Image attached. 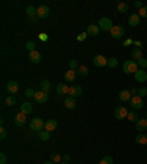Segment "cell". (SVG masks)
<instances>
[{
	"label": "cell",
	"mask_w": 147,
	"mask_h": 164,
	"mask_svg": "<svg viewBox=\"0 0 147 164\" xmlns=\"http://www.w3.org/2000/svg\"><path fill=\"white\" fill-rule=\"evenodd\" d=\"M122 69H124V73H127V75H131V73H135L138 71V63L135 62V60L129 59L127 60L124 66H122Z\"/></svg>",
	"instance_id": "6da1fadb"
},
{
	"label": "cell",
	"mask_w": 147,
	"mask_h": 164,
	"mask_svg": "<svg viewBox=\"0 0 147 164\" xmlns=\"http://www.w3.org/2000/svg\"><path fill=\"white\" fill-rule=\"evenodd\" d=\"M44 126H46V122H44L43 119H40V117H34L33 120H31V123H30V128H31L33 131H35V132L44 131Z\"/></svg>",
	"instance_id": "7a4b0ae2"
},
{
	"label": "cell",
	"mask_w": 147,
	"mask_h": 164,
	"mask_svg": "<svg viewBox=\"0 0 147 164\" xmlns=\"http://www.w3.org/2000/svg\"><path fill=\"white\" fill-rule=\"evenodd\" d=\"M129 105L133 107L134 110L137 112V110H140V109H143V105H144V103H143V98H141L140 95H133V98L129 100Z\"/></svg>",
	"instance_id": "3957f363"
},
{
	"label": "cell",
	"mask_w": 147,
	"mask_h": 164,
	"mask_svg": "<svg viewBox=\"0 0 147 164\" xmlns=\"http://www.w3.org/2000/svg\"><path fill=\"white\" fill-rule=\"evenodd\" d=\"M128 110L127 107H124V105H118L116 109H115V119L116 120H122V119L128 117Z\"/></svg>",
	"instance_id": "277c9868"
},
{
	"label": "cell",
	"mask_w": 147,
	"mask_h": 164,
	"mask_svg": "<svg viewBox=\"0 0 147 164\" xmlns=\"http://www.w3.org/2000/svg\"><path fill=\"white\" fill-rule=\"evenodd\" d=\"M99 28L103 29V31H110L113 28V24H112V21L109 18H100L99 19Z\"/></svg>",
	"instance_id": "5b68a950"
},
{
	"label": "cell",
	"mask_w": 147,
	"mask_h": 164,
	"mask_svg": "<svg viewBox=\"0 0 147 164\" xmlns=\"http://www.w3.org/2000/svg\"><path fill=\"white\" fill-rule=\"evenodd\" d=\"M125 32V29H124V26L122 25H113V28L110 29V35L113 37L115 40H119L122 35Z\"/></svg>",
	"instance_id": "8992f818"
},
{
	"label": "cell",
	"mask_w": 147,
	"mask_h": 164,
	"mask_svg": "<svg viewBox=\"0 0 147 164\" xmlns=\"http://www.w3.org/2000/svg\"><path fill=\"white\" fill-rule=\"evenodd\" d=\"M93 63H94V66H97V67H105V66H107V59L103 54H97V56L93 57Z\"/></svg>",
	"instance_id": "52a82bcc"
},
{
	"label": "cell",
	"mask_w": 147,
	"mask_h": 164,
	"mask_svg": "<svg viewBox=\"0 0 147 164\" xmlns=\"http://www.w3.org/2000/svg\"><path fill=\"white\" fill-rule=\"evenodd\" d=\"M50 15V7L46 6V5H41L40 7H37V16L38 19H44Z\"/></svg>",
	"instance_id": "ba28073f"
},
{
	"label": "cell",
	"mask_w": 147,
	"mask_h": 164,
	"mask_svg": "<svg viewBox=\"0 0 147 164\" xmlns=\"http://www.w3.org/2000/svg\"><path fill=\"white\" fill-rule=\"evenodd\" d=\"M34 100H35L38 104H44L47 100H49V94H47V92H44V91H38V92H35Z\"/></svg>",
	"instance_id": "9c48e42d"
},
{
	"label": "cell",
	"mask_w": 147,
	"mask_h": 164,
	"mask_svg": "<svg viewBox=\"0 0 147 164\" xmlns=\"http://www.w3.org/2000/svg\"><path fill=\"white\" fill-rule=\"evenodd\" d=\"M6 90H7V92L9 94H16V92L19 91V84L16 82V81H9L7 82V85H6Z\"/></svg>",
	"instance_id": "30bf717a"
},
{
	"label": "cell",
	"mask_w": 147,
	"mask_h": 164,
	"mask_svg": "<svg viewBox=\"0 0 147 164\" xmlns=\"http://www.w3.org/2000/svg\"><path fill=\"white\" fill-rule=\"evenodd\" d=\"M69 97H74V98H77V97H80L81 94H82V88H81L80 85H72V86H69Z\"/></svg>",
	"instance_id": "8fae6325"
},
{
	"label": "cell",
	"mask_w": 147,
	"mask_h": 164,
	"mask_svg": "<svg viewBox=\"0 0 147 164\" xmlns=\"http://www.w3.org/2000/svg\"><path fill=\"white\" fill-rule=\"evenodd\" d=\"M134 78H135L137 82H141V84H143V82H146L147 81V72L144 71V69H138L137 72L134 73Z\"/></svg>",
	"instance_id": "7c38bea8"
},
{
	"label": "cell",
	"mask_w": 147,
	"mask_h": 164,
	"mask_svg": "<svg viewBox=\"0 0 147 164\" xmlns=\"http://www.w3.org/2000/svg\"><path fill=\"white\" fill-rule=\"evenodd\" d=\"M15 125L16 126H19V128H22V126L27 123V114H24V113H18L16 116H15Z\"/></svg>",
	"instance_id": "4fadbf2b"
},
{
	"label": "cell",
	"mask_w": 147,
	"mask_h": 164,
	"mask_svg": "<svg viewBox=\"0 0 147 164\" xmlns=\"http://www.w3.org/2000/svg\"><path fill=\"white\" fill-rule=\"evenodd\" d=\"M56 128H58V122H56L54 119H49V120L46 122L44 131H47V132H53V131H56Z\"/></svg>",
	"instance_id": "5bb4252c"
},
{
	"label": "cell",
	"mask_w": 147,
	"mask_h": 164,
	"mask_svg": "<svg viewBox=\"0 0 147 164\" xmlns=\"http://www.w3.org/2000/svg\"><path fill=\"white\" fill-rule=\"evenodd\" d=\"M41 53L40 51H37V50H34V51H31L30 53V60L33 62L34 65H37V63H40L41 62Z\"/></svg>",
	"instance_id": "9a60e30c"
},
{
	"label": "cell",
	"mask_w": 147,
	"mask_h": 164,
	"mask_svg": "<svg viewBox=\"0 0 147 164\" xmlns=\"http://www.w3.org/2000/svg\"><path fill=\"white\" fill-rule=\"evenodd\" d=\"M140 21H141L140 15H138V13H133V15H129V18H128V24L131 26H137L140 24Z\"/></svg>",
	"instance_id": "2e32d148"
},
{
	"label": "cell",
	"mask_w": 147,
	"mask_h": 164,
	"mask_svg": "<svg viewBox=\"0 0 147 164\" xmlns=\"http://www.w3.org/2000/svg\"><path fill=\"white\" fill-rule=\"evenodd\" d=\"M99 31H100L99 25H96V24H91V25H88V26H87V31H85V32H87L88 35H91V37H96V35H99Z\"/></svg>",
	"instance_id": "e0dca14e"
},
{
	"label": "cell",
	"mask_w": 147,
	"mask_h": 164,
	"mask_svg": "<svg viewBox=\"0 0 147 164\" xmlns=\"http://www.w3.org/2000/svg\"><path fill=\"white\" fill-rule=\"evenodd\" d=\"M135 128H137V131L138 132H144L147 129V119L146 117L138 119L137 123H135Z\"/></svg>",
	"instance_id": "ac0fdd59"
},
{
	"label": "cell",
	"mask_w": 147,
	"mask_h": 164,
	"mask_svg": "<svg viewBox=\"0 0 147 164\" xmlns=\"http://www.w3.org/2000/svg\"><path fill=\"white\" fill-rule=\"evenodd\" d=\"M75 79H77V71L68 69L66 72H65V81L66 82H75Z\"/></svg>",
	"instance_id": "d6986e66"
},
{
	"label": "cell",
	"mask_w": 147,
	"mask_h": 164,
	"mask_svg": "<svg viewBox=\"0 0 147 164\" xmlns=\"http://www.w3.org/2000/svg\"><path fill=\"white\" fill-rule=\"evenodd\" d=\"M133 98V94L129 90H122L119 92V100L121 101H129V100Z\"/></svg>",
	"instance_id": "ffe728a7"
},
{
	"label": "cell",
	"mask_w": 147,
	"mask_h": 164,
	"mask_svg": "<svg viewBox=\"0 0 147 164\" xmlns=\"http://www.w3.org/2000/svg\"><path fill=\"white\" fill-rule=\"evenodd\" d=\"M21 113L31 114V113H33V104H31V103H22V104H21Z\"/></svg>",
	"instance_id": "44dd1931"
},
{
	"label": "cell",
	"mask_w": 147,
	"mask_h": 164,
	"mask_svg": "<svg viewBox=\"0 0 147 164\" xmlns=\"http://www.w3.org/2000/svg\"><path fill=\"white\" fill-rule=\"evenodd\" d=\"M131 57H133V60H135V62H138L140 59H143V51H141V48H133V51H131Z\"/></svg>",
	"instance_id": "7402d4cb"
},
{
	"label": "cell",
	"mask_w": 147,
	"mask_h": 164,
	"mask_svg": "<svg viewBox=\"0 0 147 164\" xmlns=\"http://www.w3.org/2000/svg\"><path fill=\"white\" fill-rule=\"evenodd\" d=\"M75 105H77V101H75V98L68 95L66 98H65V107H66V109H69V110H72V109H75Z\"/></svg>",
	"instance_id": "603a6c76"
},
{
	"label": "cell",
	"mask_w": 147,
	"mask_h": 164,
	"mask_svg": "<svg viewBox=\"0 0 147 164\" xmlns=\"http://www.w3.org/2000/svg\"><path fill=\"white\" fill-rule=\"evenodd\" d=\"M56 91H58L59 95H65V94L69 92V86H68L66 84H59V85L56 86Z\"/></svg>",
	"instance_id": "cb8c5ba5"
},
{
	"label": "cell",
	"mask_w": 147,
	"mask_h": 164,
	"mask_svg": "<svg viewBox=\"0 0 147 164\" xmlns=\"http://www.w3.org/2000/svg\"><path fill=\"white\" fill-rule=\"evenodd\" d=\"M135 142L140 145H147V135L146 133H138L135 138Z\"/></svg>",
	"instance_id": "d4e9b609"
},
{
	"label": "cell",
	"mask_w": 147,
	"mask_h": 164,
	"mask_svg": "<svg viewBox=\"0 0 147 164\" xmlns=\"http://www.w3.org/2000/svg\"><path fill=\"white\" fill-rule=\"evenodd\" d=\"M50 161H53L54 164H60L63 160H62V155H60V154H58V152H52V154H50Z\"/></svg>",
	"instance_id": "484cf974"
},
{
	"label": "cell",
	"mask_w": 147,
	"mask_h": 164,
	"mask_svg": "<svg viewBox=\"0 0 147 164\" xmlns=\"http://www.w3.org/2000/svg\"><path fill=\"white\" fill-rule=\"evenodd\" d=\"M40 88H41V91L49 92L50 91V88H52V85H50V82H49L47 79H43V81L40 82Z\"/></svg>",
	"instance_id": "4316f807"
},
{
	"label": "cell",
	"mask_w": 147,
	"mask_h": 164,
	"mask_svg": "<svg viewBox=\"0 0 147 164\" xmlns=\"http://www.w3.org/2000/svg\"><path fill=\"white\" fill-rule=\"evenodd\" d=\"M25 12H27L28 16H37V7L33 6V5H30V6H27Z\"/></svg>",
	"instance_id": "83f0119b"
},
{
	"label": "cell",
	"mask_w": 147,
	"mask_h": 164,
	"mask_svg": "<svg viewBox=\"0 0 147 164\" xmlns=\"http://www.w3.org/2000/svg\"><path fill=\"white\" fill-rule=\"evenodd\" d=\"M128 9H129V6H128V3H125V2H121L119 5H118V12L119 13L128 12Z\"/></svg>",
	"instance_id": "f1b7e54d"
},
{
	"label": "cell",
	"mask_w": 147,
	"mask_h": 164,
	"mask_svg": "<svg viewBox=\"0 0 147 164\" xmlns=\"http://www.w3.org/2000/svg\"><path fill=\"white\" fill-rule=\"evenodd\" d=\"M128 120L129 122H134V123H137V120H138V114H137V112L134 110V112H129L128 113Z\"/></svg>",
	"instance_id": "f546056e"
},
{
	"label": "cell",
	"mask_w": 147,
	"mask_h": 164,
	"mask_svg": "<svg viewBox=\"0 0 147 164\" xmlns=\"http://www.w3.org/2000/svg\"><path fill=\"white\" fill-rule=\"evenodd\" d=\"M77 72L80 73V76H87L88 75V67L87 66H84V65H81L78 69H77Z\"/></svg>",
	"instance_id": "4dcf8cb0"
},
{
	"label": "cell",
	"mask_w": 147,
	"mask_h": 164,
	"mask_svg": "<svg viewBox=\"0 0 147 164\" xmlns=\"http://www.w3.org/2000/svg\"><path fill=\"white\" fill-rule=\"evenodd\" d=\"M68 66H69V69H71V71H77V69L80 67V65H78V62H77L75 59L69 60V63H68Z\"/></svg>",
	"instance_id": "1f68e13d"
},
{
	"label": "cell",
	"mask_w": 147,
	"mask_h": 164,
	"mask_svg": "<svg viewBox=\"0 0 147 164\" xmlns=\"http://www.w3.org/2000/svg\"><path fill=\"white\" fill-rule=\"evenodd\" d=\"M40 139L41 141H49V139H50V132L41 131L40 132Z\"/></svg>",
	"instance_id": "d6a6232c"
},
{
	"label": "cell",
	"mask_w": 147,
	"mask_h": 164,
	"mask_svg": "<svg viewBox=\"0 0 147 164\" xmlns=\"http://www.w3.org/2000/svg\"><path fill=\"white\" fill-rule=\"evenodd\" d=\"M5 103H6L7 105H15V103H16V98H15V95H9V97H6Z\"/></svg>",
	"instance_id": "836d02e7"
},
{
	"label": "cell",
	"mask_w": 147,
	"mask_h": 164,
	"mask_svg": "<svg viewBox=\"0 0 147 164\" xmlns=\"http://www.w3.org/2000/svg\"><path fill=\"white\" fill-rule=\"evenodd\" d=\"M99 164H113V158L109 157V155H106V157H103L100 160V163Z\"/></svg>",
	"instance_id": "e575fe53"
},
{
	"label": "cell",
	"mask_w": 147,
	"mask_h": 164,
	"mask_svg": "<svg viewBox=\"0 0 147 164\" xmlns=\"http://www.w3.org/2000/svg\"><path fill=\"white\" fill-rule=\"evenodd\" d=\"M25 48H27L30 53L34 51V50H35V43H34V41H27V44H25Z\"/></svg>",
	"instance_id": "d590c367"
},
{
	"label": "cell",
	"mask_w": 147,
	"mask_h": 164,
	"mask_svg": "<svg viewBox=\"0 0 147 164\" xmlns=\"http://www.w3.org/2000/svg\"><path fill=\"white\" fill-rule=\"evenodd\" d=\"M107 66H109V67H116V66H118V60L115 59V57L107 59Z\"/></svg>",
	"instance_id": "8d00e7d4"
},
{
	"label": "cell",
	"mask_w": 147,
	"mask_h": 164,
	"mask_svg": "<svg viewBox=\"0 0 147 164\" xmlns=\"http://www.w3.org/2000/svg\"><path fill=\"white\" fill-rule=\"evenodd\" d=\"M137 95H140L141 98H143V97H146V95H147V88H146V86H141V88H138Z\"/></svg>",
	"instance_id": "74e56055"
},
{
	"label": "cell",
	"mask_w": 147,
	"mask_h": 164,
	"mask_svg": "<svg viewBox=\"0 0 147 164\" xmlns=\"http://www.w3.org/2000/svg\"><path fill=\"white\" fill-rule=\"evenodd\" d=\"M34 95H35V91H34L33 88H27V90H25V97H28V98H33Z\"/></svg>",
	"instance_id": "f35d334b"
},
{
	"label": "cell",
	"mask_w": 147,
	"mask_h": 164,
	"mask_svg": "<svg viewBox=\"0 0 147 164\" xmlns=\"http://www.w3.org/2000/svg\"><path fill=\"white\" fill-rule=\"evenodd\" d=\"M138 15H140V18H147V6H143L138 10Z\"/></svg>",
	"instance_id": "ab89813d"
},
{
	"label": "cell",
	"mask_w": 147,
	"mask_h": 164,
	"mask_svg": "<svg viewBox=\"0 0 147 164\" xmlns=\"http://www.w3.org/2000/svg\"><path fill=\"white\" fill-rule=\"evenodd\" d=\"M137 63H138V67H140V69H146L147 67V59H140Z\"/></svg>",
	"instance_id": "60d3db41"
},
{
	"label": "cell",
	"mask_w": 147,
	"mask_h": 164,
	"mask_svg": "<svg viewBox=\"0 0 147 164\" xmlns=\"http://www.w3.org/2000/svg\"><path fill=\"white\" fill-rule=\"evenodd\" d=\"M87 37H88L87 32H81L80 35H77V40H78L80 43H82V41H85V40H87Z\"/></svg>",
	"instance_id": "b9f144b4"
},
{
	"label": "cell",
	"mask_w": 147,
	"mask_h": 164,
	"mask_svg": "<svg viewBox=\"0 0 147 164\" xmlns=\"http://www.w3.org/2000/svg\"><path fill=\"white\" fill-rule=\"evenodd\" d=\"M28 22L33 24V25H35V24L38 22V16H28Z\"/></svg>",
	"instance_id": "7bdbcfd3"
},
{
	"label": "cell",
	"mask_w": 147,
	"mask_h": 164,
	"mask_svg": "<svg viewBox=\"0 0 147 164\" xmlns=\"http://www.w3.org/2000/svg\"><path fill=\"white\" fill-rule=\"evenodd\" d=\"M7 135V131L5 129V128H0V139H5Z\"/></svg>",
	"instance_id": "ee69618b"
},
{
	"label": "cell",
	"mask_w": 147,
	"mask_h": 164,
	"mask_svg": "<svg viewBox=\"0 0 147 164\" xmlns=\"http://www.w3.org/2000/svg\"><path fill=\"white\" fill-rule=\"evenodd\" d=\"M38 38H40L41 41H47V40H49V35H47L46 32H41V34H38Z\"/></svg>",
	"instance_id": "f6af8a7d"
},
{
	"label": "cell",
	"mask_w": 147,
	"mask_h": 164,
	"mask_svg": "<svg viewBox=\"0 0 147 164\" xmlns=\"http://www.w3.org/2000/svg\"><path fill=\"white\" fill-rule=\"evenodd\" d=\"M0 164H7L6 163V155H5V152H0Z\"/></svg>",
	"instance_id": "bcb514c9"
},
{
	"label": "cell",
	"mask_w": 147,
	"mask_h": 164,
	"mask_svg": "<svg viewBox=\"0 0 147 164\" xmlns=\"http://www.w3.org/2000/svg\"><path fill=\"white\" fill-rule=\"evenodd\" d=\"M131 44H134V41L131 38H127L125 41H124V46L127 47V46H131Z\"/></svg>",
	"instance_id": "7dc6e473"
},
{
	"label": "cell",
	"mask_w": 147,
	"mask_h": 164,
	"mask_svg": "<svg viewBox=\"0 0 147 164\" xmlns=\"http://www.w3.org/2000/svg\"><path fill=\"white\" fill-rule=\"evenodd\" d=\"M69 154H63V155H62V160H63V161H65V163H69Z\"/></svg>",
	"instance_id": "c3c4849f"
},
{
	"label": "cell",
	"mask_w": 147,
	"mask_h": 164,
	"mask_svg": "<svg viewBox=\"0 0 147 164\" xmlns=\"http://www.w3.org/2000/svg\"><path fill=\"white\" fill-rule=\"evenodd\" d=\"M134 5H135V7H137V9H138V10H140L141 7H143V3H141L140 0H138V2H135V3H134Z\"/></svg>",
	"instance_id": "681fc988"
},
{
	"label": "cell",
	"mask_w": 147,
	"mask_h": 164,
	"mask_svg": "<svg viewBox=\"0 0 147 164\" xmlns=\"http://www.w3.org/2000/svg\"><path fill=\"white\" fill-rule=\"evenodd\" d=\"M131 91V94H134V95H137V92H138V90L137 88H133V90H129Z\"/></svg>",
	"instance_id": "f907efd6"
},
{
	"label": "cell",
	"mask_w": 147,
	"mask_h": 164,
	"mask_svg": "<svg viewBox=\"0 0 147 164\" xmlns=\"http://www.w3.org/2000/svg\"><path fill=\"white\" fill-rule=\"evenodd\" d=\"M134 44H135V47H137V48H140V47H141V41H135Z\"/></svg>",
	"instance_id": "816d5d0a"
},
{
	"label": "cell",
	"mask_w": 147,
	"mask_h": 164,
	"mask_svg": "<svg viewBox=\"0 0 147 164\" xmlns=\"http://www.w3.org/2000/svg\"><path fill=\"white\" fill-rule=\"evenodd\" d=\"M44 164H54V163H53V161H46Z\"/></svg>",
	"instance_id": "f5cc1de1"
},
{
	"label": "cell",
	"mask_w": 147,
	"mask_h": 164,
	"mask_svg": "<svg viewBox=\"0 0 147 164\" xmlns=\"http://www.w3.org/2000/svg\"><path fill=\"white\" fill-rule=\"evenodd\" d=\"M60 164H69V163H65V161H62V163H60Z\"/></svg>",
	"instance_id": "db71d44e"
},
{
	"label": "cell",
	"mask_w": 147,
	"mask_h": 164,
	"mask_svg": "<svg viewBox=\"0 0 147 164\" xmlns=\"http://www.w3.org/2000/svg\"><path fill=\"white\" fill-rule=\"evenodd\" d=\"M146 119H147V112H146Z\"/></svg>",
	"instance_id": "11a10c76"
}]
</instances>
